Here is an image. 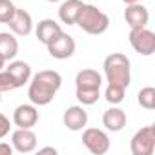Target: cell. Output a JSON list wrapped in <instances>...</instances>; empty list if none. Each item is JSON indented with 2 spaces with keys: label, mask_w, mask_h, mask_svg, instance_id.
I'll use <instances>...</instances> for the list:
<instances>
[{
  "label": "cell",
  "mask_w": 155,
  "mask_h": 155,
  "mask_svg": "<svg viewBox=\"0 0 155 155\" xmlns=\"http://www.w3.org/2000/svg\"><path fill=\"white\" fill-rule=\"evenodd\" d=\"M38 122V111L35 104H20L13 111V124L17 128H33Z\"/></svg>",
  "instance_id": "cell-10"
},
{
  "label": "cell",
  "mask_w": 155,
  "mask_h": 155,
  "mask_svg": "<svg viewBox=\"0 0 155 155\" xmlns=\"http://www.w3.org/2000/svg\"><path fill=\"white\" fill-rule=\"evenodd\" d=\"M8 26H9V29H11L13 35L28 37L31 33V29H33V18H31V15L26 9H18L17 8L13 18L8 22Z\"/></svg>",
  "instance_id": "cell-12"
},
{
  "label": "cell",
  "mask_w": 155,
  "mask_h": 155,
  "mask_svg": "<svg viewBox=\"0 0 155 155\" xmlns=\"http://www.w3.org/2000/svg\"><path fill=\"white\" fill-rule=\"evenodd\" d=\"M38 153H53V155H57V148H53V146H46V148H40Z\"/></svg>",
  "instance_id": "cell-26"
},
{
  "label": "cell",
  "mask_w": 155,
  "mask_h": 155,
  "mask_svg": "<svg viewBox=\"0 0 155 155\" xmlns=\"http://www.w3.org/2000/svg\"><path fill=\"white\" fill-rule=\"evenodd\" d=\"M102 124L106 130L110 131H120L124 126H126V113L124 110L117 108V106H111L110 110L104 111L102 115Z\"/></svg>",
  "instance_id": "cell-15"
},
{
  "label": "cell",
  "mask_w": 155,
  "mask_h": 155,
  "mask_svg": "<svg viewBox=\"0 0 155 155\" xmlns=\"http://www.w3.org/2000/svg\"><path fill=\"white\" fill-rule=\"evenodd\" d=\"M62 33V28H60V24L57 22V20H53V18H44V20H40L38 22V26H37V38H38V42H42L44 46H48L55 37H58Z\"/></svg>",
  "instance_id": "cell-13"
},
{
  "label": "cell",
  "mask_w": 155,
  "mask_h": 155,
  "mask_svg": "<svg viewBox=\"0 0 155 155\" xmlns=\"http://www.w3.org/2000/svg\"><path fill=\"white\" fill-rule=\"evenodd\" d=\"M102 77L95 69H81L75 77V86L77 88H91V90H101Z\"/></svg>",
  "instance_id": "cell-17"
},
{
  "label": "cell",
  "mask_w": 155,
  "mask_h": 155,
  "mask_svg": "<svg viewBox=\"0 0 155 155\" xmlns=\"http://www.w3.org/2000/svg\"><path fill=\"white\" fill-rule=\"evenodd\" d=\"M11 146L18 153H31L37 150V135L31 128H18L11 135Z\"/></svg>",
  "instance_id": "cell-8"
},
{
  "label": "cell",
  "mask_w": 155,
  "mask_h": 155,
  "mask_svg": "<svg viewBox=\"0 0 155 155\" xmlns=\"http://www.w3.org/2000/svg\"><path fill=\"white\" fill-rule=\"evenodd\" d=\"M82 0H64L58 8V18L62 24L73 26L77 22V17H79V11L82 8Z\"/></svg>",
  "instance_id": "cell-16"
},
{
  "label": "cell",
  "mask_w": 155,
  "mask_h": 155,
  "mask_svg": "<svg viewBox=\"0 0 155 155\" xmlns=\"http://www.w3.org/2000/svg\"><path fill=\"white\" fill-rule=\"evenodd\" d=\"M124 93H126V88L117 86V84H108V88L104 91V99L110 104H120L124 101Z\"/></svg>",
  "instance_id": "cell-20"
},
{
  "label": "cell",
  "mask_w": 155,
  "mask_h": 155,
  "mask_svg": "<svg viewBox=\"0 0 155 155\" xmlns=\"http://www.w3.org/2000/svg\"><path fill=\"white\" fill-rule=\"evenodd\" d=\"M82 144L93 155H104L110 150V137L99 128H86L82 133Z\"/></svg>",
  "instance_id": "cell-6"
},
{
  "label": "cell",
  "mask_w": 155,
  "mask_h": 155,
  "mask_svg": "<svg viewBox=\"0 0 155 155\" xmlns=\"http://www.w3.org/2000/svg\"><path fill=\"white\" fill-rule=\"evenodd\" d=\"M75 24L88 35H102L110 28V17L104 11H101L97 6L82 4Z\"/></svg>",
  "instance_id": "cell-3"
},
{
  "label": "cell",
  "mask_w": 155,
  "mask_h": 155,
  "mask_svg": "<svg viewBox=\"0 0 155 155\" xmlns=\"http://www.w3.org/2000/svg\"><path fill=\"white\" fill-rule=\"evenodd\" d=\"M124 20H126V24L130 26V29L146 28V26H148V20H150V13H148V9H146L140 2H139V4H130V6H126Z\"/></svg>",
  "instance_id": "cell-11"
},
{
  "label": "cell",
  "mask_w": 155,
  "mask_h": 155,
  "mask_svg": "<svg viewBox=\"0 0 155 155\" xmlns=\"http://www.w3.org/2000/svg\"><path fill=\"white\" fill-rule=\"evenodd\" d=\"M64 126L71 131H81L88 124V111L82 106H69L62 115Z\"/></svg>",
  "instance_id": "cell-9"
},
{
  "label": "cell",
  "mask_w": 155,
  "mask_h": 155,
  "mask_svg": "<svg viewBox=\"0 0 155 155\" xmlns=\"http://www.w3.org/2000/svg\"><path fill=\"white\" fill-rule=\"evenodd\" d=\"M13 153V146L8 142H0V155H11Z\"/></svg>",
  "instance_id": "cell-25"
},
{
  "label": "cell",
  "mask_w": 155,
  "mask_h": 155,
  "mask_svg": "<svg viewBox=\"0 0 155 155\" xmlns=\"http://www.w3.org/2000/svg\"><path fill=\"white\" fill-rule=\"evenodd\" d=\"M13 90H17V84H15V81H13V77H11L6 69H2V71H0V93H4V91H13Z\"/></svg>",
  "instance_id": "cell-23"
},
{
  "label": "cell",
  "mask_w": 155,
  "mask_h": 155,
  "mask_svg": "<svg viewBox=\"0 0 155 155\" xmlns=\"http://www.w3.org/2000/svg\"><path fill=\"white\" fill-rule=\"evenodd\" d=\"M137 101L144 110H153L155 108V88H151V86L142 88L137 95Z\"/></svg>",
  "instance_id": "cell-21"
},
{
  "label": "cell",
  "mask_w": 155,
  "mask_h": 155,
  "mask_svg": "<svg viewBox=\"0 0 155 155\" xmlns=\"http://www.w3.org/2000/svg\"><path fill=\"white\" fill-rule=\"evenodd\" d=\"M122 2H124L126 6H130V4H139L140 0H122Z\"/></svg>",
  "instance_id": "cell-28"
},
{
  "label": "cell",
  "mask_w": 155,
  "mask_h": 155,
  "mask_svg": "<svg viewBox=\"0 0 155 155\" xmlns=\"http://www.w3.org/2000/svg\"><path fill=\"white\" fill-rule=\"evenodd\" d=\"M131 68L130 58L124 53H110L104 58V73L108 84H117L122 88H128L131 82Z\"/></svg>",
  "instance_id": "cell-2"
},
{
  "label": "cell",
  "mask_w": 155,
  "mask_h": 155,
  "mask_svg": "<svg viewBox=\"0 0 155 155\" xmlns=\"http://www.w3.org/2000/svg\"><path fill=\"white\" fill-rule=\"evenodd\" d=\"M4 68H6V58H4L2 55H0V71H2Z\"/></svg>",
  "instance_id": "cell-27"
},
{
  "label": "cell",
  "mask_w": 155,
  "mask_h": 155,
  "mask_svg": "<svg viewBox=\"0 0 155 155\" xmlns=\"http://www.w3.org/2000/svg\"><path fill=\"white\" fill-rule=\"evenodd\" d=\"M9 130H11V120L4 113H0V139H4L6 135H9Z\"/></svg>",
  "instance_id": "cell-24"
},
{
  "label": "cell",
  "mask_w": 155,
  "mask_h": 155,
  "mask_svg": "<svg viewBox=\"0 0 155 155\" xmlns=\"http://www.w3.org/2000/svg\"><path fill=\"white\" fill-rule=\"evenodd\" d=\"M77 101L82 106H91L101 99V90H91V88H77L75 91Z\"/></svg>",
  "instance_id": "cell-19"
},
{
  "label": "cell",
  "mask_w": 155,
  "mask_h": 155,
  "mask_svg": "<svg viewBox=\"0 0 155 155\" xmlns=\"http://www.w3.org/2000/svg\"><path fill=\"white\" fill-rule=\"evenodd\" d=\"M48 2H51V4H55V2H60V0H48Z\"/></svg>",
  "instance_id": "cell-29"
},
{
  "label": "cell",
  "mask_w": 155,
  "mask_h": 155,
  "mask_svg": "<svg viewBox=\"0 0 155 155\" xmlns=\"http://www.w3.org/2000/svg\"><path fill=\"white\" fill-rule=\"evenodd\" d=\"M60 86H62L60 73L53 69H44V71H38L31 79L28 88V97L35 106H48L55 99Z\"/></svg>",
  "instance_id": "cell-1"
},
{
  "label": "cell",
  "mask_w": 155,
  "mask_h": 155,
  "mask_svg": "<svg viewBox=\"0 0 155 155\" xmlns=\"http://www.w3.org/2000/svg\"><path fill=\"white\" fill-rule=\"evenodd\" d=\"M131 155H151L155 150V128L144 126L131 137L130 142Z\"/></svg>",
  "instance_id": "cell-5"
},
{
  "label": "cell",
  "mask_w": 155,
  "mask_h": 155,
  "mask_svg": "<svg viewBox=\"0 0 155 155\" xmlns=\"http://www.w3.org/2000/svg\"><path fill=\"white\" fill-rule=\"evenodd\" d=\"M18 53V40L15 38L13 33H0V55L6 58V62L13 60Z\"/></svg>",
  "instance_id": "cell-18"
},
{
  "label": "cell",
  "mask_w": 155,
  "mask_h": 155,
  "mask_svg": "<svg viewBox=\"0 0 155 155\" xmlns=\"http://www.w3.org/2000/svg\"><path fill=\"white\" fill-rule=\"evenodd\" d=\"M17 6L11 0H0V24H8L15 15Z\"/></svg>",
  "instance_id": "cell-22"
},
{
  "label": "cell",
  "mask_w": 155,
  "mask_h": 155,
  "mask_svg": "<svg viewBox=\"0 0 155 155\" xmlns=\"http://www.w3.org/2000/svg\"><path fill=\"white\" fill-rule=\"evenodd\" d=\"M48 51H49V55L53 57V58H58V60H66V58H69V57H73V53H75V48H77V44H75V40H73V37L71 35H68V33H60L58 37H55L48 46Z\"/></svg>",
  "instance_id": "cell-7"
},
{
  "label": "cell",
  "mask_w": 155,
  "mask_h": 155,
  "mask_svg": "<svg viewBox=\"0 0 155 155\" xmlns=\"http://www.w3.org/2000/svg\"><path fill=\"white\" fill-rule=\"evenodd\" d=\"M0 102H2V93H0Z\"/></svg>",
  "instance_id": "cell-30"
},
{
  "label": "cell",
  "mask_w": 155,
  "mask_h": 155,
  "mask_svg": "<svg viewBox=\"0 0 155 155\" xmlns=\"http://www.w3.org/2000/svg\"><path fill=\"white\" fill-rule=\"evenodd\" d=\"M130 44L131 48L144 55V57H150L155 53V33L148 28H135V29H130Z\"/></svg>",
  "instance_id": "cell-4"
},
{
  "label": "cell",
  "mask_w": 155,
  "mask_h": 155,
  "mask_svg": "<svg viewBox=\"0 0 155 155\" xmlns=\"http://www.w3.org/2000/svg\"><path fill=\"white\" fill-rule=\"evenodd\" d=\"M6 71L13 77L17 88H22L31 79V66L28 62H24V60H11L9 66L6 68Z\"/></svg>",
  "instance_id": "cell-14"
}]
</instances>
